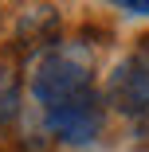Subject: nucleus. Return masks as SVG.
Listing matches in <instances>:
<instances>
[{
    "mask_svg": "<svg viewBox=\"0 0 149 152\" xmlns=\"http://www.w3.org/2000/svg\"><path fill=\"white\" fill-rule=\"evenodd\" d=\"M20 98H24V82L20 70L8 55H0V129H8L20 117Z\"/></svg>",
    "mask_w": 149,
    "mask_h": 152,
    "instance_id": "5",
    "label": "nucleus"
},
{
    "mask_svg": "<svg viewBox=\"0 0 149 152\" xmlns=\"http://www.w3.org/2000/svg\"><path fill=\"white\" fill-rule=\"evenodd\" d=\"M43 117H47V133L55 140H63V144H86V140H94L102 133V125H106V109H102L98 90H86V94L47 109Z\"/></svg>",
    "mask_w": 149,
    "mask_h": 152,
    "instance_id": "2",
    "label": "nucleus"
},
{
    "mask_svg": "<svg viewBox=\"0 0 149 152\" xmlns=\"http://www.w3.org/2000/svg\"><path fill=\"white\" fill-rule=\"evenodd\" d=\"M94 90V55L82 43H51L32 66V98L47 109Z\"/></svg>",
    "mask_w": 149,
    "mask_h": 152,
    "instance_id": "1",
    "label": "nucleus"
},
{
    "mask_svg": "<svg viewBox=\"0 0 149 152\" xmlns=\"http://www.w3.org/2000/svg\"><path fill=\"white\" fill-rule=\"evenodd\" d=\"M55 35H59V12L51 4L20 12V20H16V43L20 47H51Z\"/></svg>",
    "mask_w": 149,
    "mask_h": 152,
    "instance_id": "4",
    "label": "nucleus"
},
{
    "mask_svg": "<svg viewBox=\"0 0 149 152\" xmlns=\"http://www.w3.org/2000/svg\"><path fill=\"white\" fill-rule=\"evenodd\" d=\"M106 94H110V105L126 117H141L149 109V43H141V51H133L114 66Z\"/></svg>",
    "mask_w": 149,
    "mask_h": 152,
    "instance_id": "3",
    "label": "nucleus"
},
{
    "mask_svg": "<svg viewBox=\"0 0 149 152\" xmlns=\"http://www.w3.org/2000/svg\"><path fill=\"white\" fill-rule=\"evenodd\" d=\"M118 8L130 16H149V0H118Z\"/></svg>",
    "mask_w": 149,
    "mask_h": 152,
    "instance_id": "6",
    "label": "nucleus"
}]
</instances>
